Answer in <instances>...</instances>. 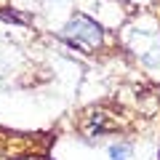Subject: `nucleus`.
Returning <instances> with one entry per match:
<instances>
[{"label": "nucleus", "mask_w": 160, "mask_h": 160, "mask_svg": "<svg viewBox=\"0 0 160 160\" xmlns=\"http://www.w3.org/2000/svg\"><path fill=\"white\" fill-rule=\"evenodd\" d=\"M62 35L72 43V46L83 48V51H93V48H99L104 43V29L99 27L91 16H86V13H75V16L64 24Z\"/></svg>", "instance_id": "1"}, {"label": "nucleus", "mask_w": 160, "mask_h": 160, "mask_svg": "<svg viewBox=\"0 0 160 160\" xmlns=\"http://www.w3.org/2000/svg\"><path fill=\"white\" fill-rule=\"evenodd\" d=\"M126 43L131 48V53L144 62L147 67H160V35L144 27H128L126 29Z\"/></svg>", "instance_id": "2"}, {"label": "nucleus", "mask_w": 160, "mask_h": 160, "mask_svg": "<svg viewBox=\"0 0 160 160\" xmlns=\"http://www.w3.org/2000/svg\"><path fill=\"white\" fill-rule=\"evenodd\" d=\"M107 155H109V160H131L133 149H131V144H126V142H115V144H109Z\"/></svg>", "instance_id": "3"}, {"label": "nucleus", "mask_w": 160, "mask_h": 160, "mask_svg": "<svg viewBox=\"0 0 160 160\" xmlns=\"http://www.w3.org/2000/svg\"><path fill=\"white\" fill-rule=\"evenodd\" d=\"M53 3H64V0H53Z\"/></svg>", "instance_id": "4"}]
</instances>
